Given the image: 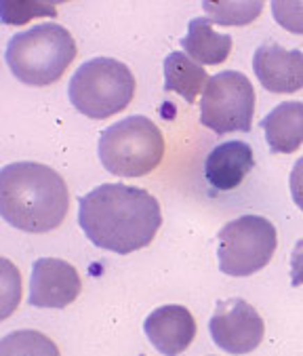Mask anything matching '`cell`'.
<instances>
[{
  "label": "cell",
  "mask_w": 303,
  "mask_h": 356,
  "mask_svg": "<svg viewBox=\"0 0 303 356\" xmlns=\"http://www.w3.org/2000/svg\"><path fill=\"white\" fill-rule=\"evenodd\" d=\"M272 13L278 26L293 34H303V3H272Z\"/></svg>",
  "instance_id": "19"
},
{
  "label": "cell",
  "mask_w": 303,
  "mask_h": 356,
  "mask_svg": "<svg viewBox=\"0 0 303 356\" xmlns=\"http://www.w3.org/2000/svg\"><path fill=\"white\" fill-rule=\"evenodd\" d=\"M83 280L76 268L57 257H40L32 266L30 304L34 308H65L81 296Z\"/></svg>",
  "instance_id": "9"
},
{
  "label": "cell",
  "mask_w": 303,
  "mask_h": 356,
  "mask_svg": "<svg viewBox=\"0 0 303 356\" xmlns=\"http://www.w3.org/2000/svg\"><path fill=\"white\" fill-rule=\"evenodd\" d=\"M69 209L63 177L40 163H11L0 171V216L17 230L42 234L61 226Z\"/></svg>",
  "instance_id": "2"
},
{
  "label": "cell",
  "mask_w": 303,
  "mask_h": 356,
  "mask_svg": "<svg viewBox=\"0 0 303 356\" xmlns=\"http://www.w3.org/2000/svg\"><path fill=\"white\" fill-rule=\"evenodd\" d=\"M204 13L211 24L219 26H247L259 17L263 3H204Z\"/></svg>",
  "instance_id": "17"
},
{
  "label": "cell",
  "mask_w": 303,
  "mask_h": 356,
  "mask_svg": "<svg viewBox=\"0 0 303 356\" xmlns=\"http://www.w3.org/2000/svg\"><path fill=\"white\" fill-rule=\"evenodd\" d=\"M290 196L293 202L303 211V156L295 163L293 171H290Z\"/></svg>",
  "instance_id": "20"
},
{
  "label": "cell",
  "mask_w": 303,
  "mask_h": 356,
  "mask_svg": "<svg viewBox=\"0 0 303 356\" xmlns=\"http://www.w3.org/2000/svg\"><path fill=\"white\" fill-rule=\"evenodd\" d=\"M99 161L116 177H143L165 156V137L147 116L135 114L110 124L97 144Z\"/></svg>",
  "instance_id": "4"
},
{
  "label": "cell",
  "mask_w": 303,
  "mask_h": 356,
  "mask_svg": "<svg viewBox=\"0 0 303 356\" xmlns=\"http://www.w3.org/2000/svg\"><path fill=\"white\" fill-rule=\"evenodd\" d=\"M79 224L95 247L129 255L154 241L163 213L147 190L101 184L79 198Z\"/></svg>",
  "instance_id": "1"
},
{
  "label": "cell",
  "mask_w": 303,
  "mask_h": 356,
  "mask_svg": "<svg viewBox=\"0 0 303 356\" xmlns=\"http://www.w3.org/2000/svg\"><path fill=\"white\" fill-rule=\"evenodd\" d=\"M253 70L261 87L270 93H297L303 89V53L284 49L274 40L257 47Z\"/></svg>",
  "instance_id": "10"
},
{
  "label": "cell",
  "mask_w": 303,
  "mask_h": 356,
  "mask_svg": "<svg viewBox=\"0 0 303 356\" xmlns=\"http://www.w3.org/2000/svg\"><path fill=\"white\" fill-rule=\"evenodd\" d=\"M135 95V76L126 63L112 57L85 61L67 85V97L81 114L104 120L122 112Z\"/></svg>",
  "instance_id": "5"
},
{
  "label": "cell",
  "mask_w": 303,
  "mask_h": 356,
  "mask_svg": "<svg viewBox=\"0 0 303 356\" xmlns=\"http://www.w3.org/2000/svg\"><path fill=\"white\" fill-rule=\"evenodd\" d=\"M74 57V36L53 22L15 34L5 53L13 76L30 87H47L59 81Z\"/></svg>",
  "instance_id": "3"
},
{
  "label": "cell",
  "mask_w": 303,
  "mask_h": 356,
  "mask_svg": "<svg viewBox=\"0 0 303 356\" xmlns=\"http://www.w3.org/2000/svg\"><path fill=\"white\" fill-rule=\"evenodd\" d=\"M3 310H0V318H7L19 304L22 298V278L19 272L11 266L9 259H3Z\"/></svg>",
  "instance_id": "18"
},
{
  "label": "cell",
  "mask_w": 303,
  "mask_h": 356,
  "mask_svg": "<svg viewBox=\"0 0 303 356\" xmlns=\"http://www.w3.org/2000/svg\"><path fill=\"white\" fill-rule=\"evenodd\" d=\"M265 141L274 154H290L303 144V102L278 104L263 120Z\"/></svg>",
  "instance_id": "13"
},
{
  "label": "cell",
  "mask_w": 303,
  "mask_h": 356,
  "mask_svg": "<svg viewBox=\"0 0 303 356\" xmlns=\"http://www.w3.org/2000/svg\"><path fill=\"white\" fill-rule=\"evenodd\" d=\"M143 331L161 354L179 356L196 337V321L186 306L169 304L147 314Z\"/></svg>",
  "instance_id": "11"
},
{
  "label": "cell",
  "mask_w": 303,
  "mask_h": 356,
  "mask_svg": "<svg viewBox=\"0 0 303 356\" xmlns=\"http://www.w3.org/2000/svg\"><path fill=\"white\" fill-rule=\"evenodd\" d=\"M290 284L293 287H301L303 284V238L297 241L290 253Z\"/></svg>",
  "instance_id": "21"
},
{
  "label": "cell",
  "mask_w": 303,
  "mask_h": 356,
  "mask_svg": "<svg viewBox=\"0 0 303 356\" xmlns=\"http://www.w3.org/2000/svg\"><path fill=\"white\" fill-rule=\"evenodd\" d=\"M278 245L276 228L261 216H243L219 230V270L227 276L245 278L263 270Z\"/></svg>",
  "instance_id": "6"
},
{
  "label": "cell",
  "mask_w": 303,
  "mask_h": 356,
  "mask_svg": "<svg viewBox=\"0 0 303 356\" xmlns=\"http://www.w3.org/2000/svg\"><path fill=\"white\" fill-rule=\"evenodd\" d=\"M0 356H61L53 339L40 331L22 329L0 339Z\"/></svg>",
  "instance_id": "16"
},
{
  "label": "cell",
  "mask_w": 303,
  "mask_h": 356,
  "mask_svg": "<svg viewBox=\"0 0 303 356\" xmlns=\"http://www.w3.org/2000/svg\"><path fill=\"white\" fill-rule=\"evenodd\" d=\"M139 356H145V354H139Z\"/></svg>",
  "instance_id": "22"
},
{
  "label": "cell",
  "mask_w": 303,
  "mask_h": 356,
  "mask_svg": "<svg viewBox=\"0 0 303 356\" xmlns=\"http://www.w3.org/2000/svg\"><path fill=\"white\" fill-rule=\"evenodd\" d=\"M232 36L217 34L208 17H194L188 26V34L181 38L186 55L200 65L223 63L232 51Z\"/></svg>",
  "instance_id": "14"
},
{
  "label": "cell",
  "mask_w": 303,
  "mask_h": 356,
  "mask_svg": "<svg viewBox=\"0 0 303 356\" xmlns=\"http://www.w3.org/2000/svg\"><path fill=\"white\" fill-rule=\"evenodd\" d=\"M208 331L219 350L240 356L253 352L261 343L265 325L249 302L243 298H230L217 304L208 321Z\"/></svg>",
  "instance_id": "8"
},
{
  "label": "cell",
  "mask_w": 303,
  "mask_h": 356,
  "mask_svg": "<svg viewBox=\"0 0 303 356\" xmlns=\"http://www.w3.org/2000/svg\"><path fill=\"white\" fill-rule=\"evenodd\" d=\"M255 114V89L236 70H225L208 79L200 99V122L217 135L251 131Z\"/></svg>",
  "instance_id": "7"
},
{
  "label": "cell",
  "mask_w": 303,
  "mask_h": 356,
  "mask_svg": "<svg viewBox=\"0 0 303 356\" xmlns=\"http://www.w3.org/2000/svg\"><path fill=\"white\" fill-rule=\"evenodd\" d=\"M253 167L255 156L251 146L240 139H232L215 146L208 152L204 161V177L215 190L230 192L243 184V179L253 171Z\"/></svg>",
  "instance_id": "12"
},
{
  "label": "cell",
  "mask_w": 303,
  "mask_h": 356,
  "mask_svg": "<svg viewBox=\"0 0 303 356\" xmlns=\"http://www.w3.org/2000/svg\"><path fill=\"white\" fill-rule=\"evenodd\" d=\"M208 83L206 70L181 51H173L165 59V89L179 93L188 104H194L198 93Z\"/></svg>",
  "instance_id": "15"
}]
</instances>
